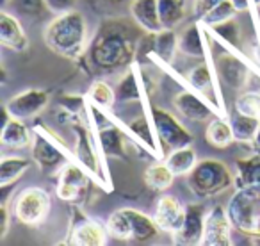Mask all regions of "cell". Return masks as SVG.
I'll use <instances>...</instances> for the list:
<instances>
[{"mask_svg": "<svg viewBox=\"0 0 260 246\" xmlns=\"http://www.w3.org/2000/svg\"><path fill=\"white\" fill-rule=\"evenodd\" d=\"M219 79L232 89H242L248 82V65L237 54H223L216 59Z\"/></svg>", "mask_w": 260, "mask_h": 246, "instance_id": "cell-11", "label": "cell"}, {"mask_svg": "<svg viewBox=\"0 0 260 246\" xmlns=\"http://www.w3.org/2000/svg\"><path fill=\"white\" fill-rule=\"evenodd\" d=\"M155 223L159 225L160 230L177 234L182 228L185 220V207L178 202L175 196H162L157 203V212L153 216Z\"/></svg>", "mask_w": 260, "mask_h": 246, "instance_id": "cell-12", "label": "cell"}, {"mask_svg": "<svg viewBox=\"0 0 260 246\" xmlns=\"http://www.w3.org/2000/svg\"><path fill=\"white\" fill-rule=\"evenodd\" d=\"M226 212L234 228L260 244V184L239 188L228 202Z\"/></svg>", "mask_w": 260, "mask_h": 246, "instance_id": "cell-3", "label": "cell"}, {"mask_svg": "<svg viewBox=\"0 0 260 246\" xmlns=\"http://www.w3.org/2000/svg\"><path fill=\"white\" fill-rule=\"evenodd\" d=\"M237 170V188L260 184V156H253L249 159H241L235 163Z\"/></svg>", "mask_w": 260, "mask_h": 246, "instance_id": "cell-29", "label": "cell"}, {"mask_svg": "<svg viewBox=\"0 0 260 246\" xmlns=\"http://www.w3.org/2000/svg\"><path fill=\"white\" fill-rule=\"evenodd\" d=\"M77 0H45V6L50 13L54 15H62V13H68L75 9Z\"/></svg>", "mask_w": 260, "mask_h": 246, "instance_id": "cell-38", "label": "cell"}, {"mask_svg": "<svg viewBox=\"0 0 260 246\" xmlns=\"http://www.w3.org/2000/svg\"><path fill=\"white\" fill-rule=\"evenodd\" d=\"M107 232L114 239L121 241H136L148 242L157 237L159 225L155 220L148 218L146 214L139 212L136 209H119L112 212L107 220Z\"/></svg>", "mask_w": 260, "mask_h": 246, "instance_id": "cell-4", "label": "cell"}, {"mask_svg": "<svg viewBox=\"0 0 260 246\" xmlns=\"http://www.w3.org/2000/svg\"><path fill=\"white\" fill-rule=\"evenodd\" d=\"M235 13H237V8L234 6V2H232V0H223V2L217 4L202 22L205 23V25L212 27V25H217V23L226 22V20L235 18Z\"/></svg>", "mask_w": 260, "mask_h": 246, "instance_id": "cell-35", "label": "cell"}, {"mask_svg": "<svg viewBox=\"0 0 260 246\" xmlns=\"http://www.w3.org/2000/svg\"><path fill=\"white\" fill-rule=\"evenodd\" d=\"M45 43L54 54L77 59L87 47V22L77 9L57 15L45 30Z\"/></svg>", "mask_w": 260, "mask_h": 246, "instance_id": "cell-1", "label": "cell"}, {"mask_svg": "<svg viewBox=\"0 0 260 246\" xmlns=\"http://www.w3.org/2000/svg\"><path fill=\"white\" fill-rule=\"evenodd\" d=\"M173 105L184 118L191 119V121H205V119L212 118V109L205 104L200 97L192 95L191 91H180L175 97Z\"/></svg>", "mask_w": 260, "mask_h": 246, "instance_id": "cell-17", "label": "cell"}, {"mask_svg": "<svg viewBox=\"0 0 260 246\" xmlns=\"http://www.w3.org/2000/svg\"><path fill=\"white\" fill-rule=\"evenodd\" d=\"M52 200L43 188L22 191L15 203V216L23 225H41L50 214Z\"/></svg>", "mask_w": 260, "mask_h": 246, "instance_id": "cell-6", "label": "cell"}, {"mask_svg": "<svg viewBox=\"0 0 260 246\" xmlns=\"http://www.w3.org/2000/svg\"><path fill=\"white\" fill-rule=\"evenodd\" d=\"M0 41L6 48L15 52H25L29 48V38L23 27L8 11L0 13Z\"/></svg>", "mask_w": 260, "mask_h": 246, "instance_id": "cell-16", "label": "cell"}, {"mask_svg": "<svg viewBox=\"0 0 260 246\" xmlns=\"http://www.w3.org/2000/svg\"><path fill=\"white\" fill-rule=\"evenodd\" d=\"M98 139H100V146L104 150L105 156L109 157H125L126 153V143L123 134L118 131V127H112V125H105L100 127L98 132Z\"/></svg>", "mask_w": 260, "mask_h": 246, "instance_id": "cell-25", "label": "cell"}, {"mask_svg": "<svg viewBox=\"0 0 260 246\" xmlns=\"http://www.w3.org/2000/svg\"><path fill=\"white\" fill-rule=\"evenodd\" d=\"M253 145L256 146V148L260 150V129H258V132H256V136H255V139H253Z\"/></svg>", "mask_w": 260, "mask_h": 246, "instance_id": "cell-42", "label": "cell"}, {"mask_svg": "<svg viewBox=\"0 0 260 246\" xmlns=\"http://www.w3.org/2000/svg\"><path fill=\"white\" fill-rule=\"evenodd\" d=\"M205 205L202 203H189L185 207V220L180 230L175 234L178 244H202L203 232H205Z\"/></svg>", "mask_w": 260, "mask_h": 246, "instance_id": "cell-10", "label": "cell"}, {"mask_svg": "<svg viewBox=\"0 0 260 246\" xmlns=\"http://www.w3.org/2000/svg\"><path fill=\"white\" fill-rule=\"evenodd\" d=\"M223 0H194V4H192V13H194L196 18L203 20L217 4H221Z\"/></svg>", "mask_w": 260, "mask_h": 246, "instance_id": "cell-39", "label": "cell"}, {"mask_svg": "<svg viewBox=\"0 0 260 246\" xmlns=\"http://www.w3.org/2000/svg\"><path fill=\"white\" fill-rule=\"evenodd\" d=\"M175 177H177V175L168 168L166 163L152 164L145 173L146 184H148L152 189H155V191H166L168 188H171Z\"/></svg>", "mask_w": 260, "mask_h": 246, "instance_id": "cell-30", "label": "cell"}, {"mask_svg": "<svg viewBox=\"0 0 260 246\" xmlns=\"http://www.w3.org/2000/svg\"><path fill=\"white\" fill-rule=\"evenodd\" d=\"M178 50V38L173 33V29H162L160 33H152V52L160 61L173 63L175 52Z\"/></svg>", "mask_w": 260, "mask_h": 246, "instance_id": "cell-20", "label": "cell"}, {"mask_svg": "<svg viewBox=\"0 0 260 246\" xmlns=\"http://www.w3.org/2000/svg\"><path fill=\"white\" fill-rule=\"evenodd\" d=\"M205 139L214 148H226L228 145H232L235 141L232 123L223 118L210 119V123L207 125V131H205Z\"/></svg>", "mask_w": 260, "mask_h": 246, "instance_id": "cell-21", "label": "cell"}, {"mask_svg": "<svg viewBox=\"0 0 260 246\" xmlns=\"http://www.w3.org/2000/svg\"><path fill=\"white\" fill-rule=\"evenodd\" d=\"M4 2H8V0H4Z\"/></svg>", "mask_w": 260, "mask_h": 246, "instance_id": "cell-44", "label": "cell"}, {"mask_svg": "<svg viewBox=\"0 0 260 246\" xmlns=\"http://www.w3.org/2000/svg\"><path fill=\"white\" fill-rule=\"evenodd\" d=\"M11 6L20 15H32V16H40L47 9L45 0H13Z\"/></svg>", "mask_w": 260, "mask_h": 246, "instance_id": "cell-37", "label": "cell"}, {"mask_svg": "<svg viewBox=\"0 0 260 246\" xmlns=\"http://www.w3.org/2000/svg\"><path fill=\"white\" fill-rule=\"evenodd\" d=\"M210 30H212L214 36L219 38L224 45H230L235 50V54L239 55L237 48H239V45H241L242 38H241V27L235 22V18L226 20V22H223V23H217V25H212Z\"/></svg>", "mask_w": 260, "mask_h": 246, "instance_id": "cell-31", "label": "cell"}, {"mask_svg": "<svg viewBox=\"0 0 260 246\" xmlns=\"http://www.w3.org/2000/svg\"><path fill=\"white\" fill-rule=\"evenodd\" d=\"M87 186V177L80 168L75 164L66 163L59 171V180H57V196L64 202H73L80 196L84 188Z\"/></svg>", "mask_w": 260, "mask_h": 246, "instance_id": "cell-13", "label": "cell"}, {"mask_svg": "<svg viewBox=\"0 0 260 246\" xmlns=\"http://www.w3.org/2000/svg\"><path fill=\"white\" fill-rule=\"evenodd\" d=\"M32 131L23 123V119L13 118L4 109V129H2V136H0L2 145L13 150L27 148L29 145H32Z\"/></svg>", "mask_w": 260, "mask_h": 246, "instance_id": "cell-14", "label": "cell"}, {"mask_svg": "<svg viewBox=\"0 0 260 246\" xmlns=\"http://www.w3.org/2000/svg\"><path fill=\"white\" fill-rule=\"evenodd\" d=\"M29 168V159L16 156H4L0 161V188L6 189L11 184H15Z\"/></svg>", "mask_w": 260, "mask_h": 246, "instance_id": "cell-22", "label": "cell"}, {"mask_svg": "<svg viewBox=\"0 0 260 246\" xmlns=\"http://www.w3.org/2000/svg\"><path fill=\"white\" fill-rule=\"evenodd\" d=\"M109 2H121V0H109Z\"/></svg>", "mask_w": 260, "mask_h": 246, "instance_id": "cell-43", "label": "cell"}, {"mask_svg": "<svg viewBox=\"0 0 260 246\" xmlns=\"http://www.w3.org/2000/svg\"><path fill=\"white\" fill-rule=\"evenodd\" d=\"M141 98V89H139L138 77L132 70L123 75V79L116 86V100L118 102H138Z\"/></svg>", "mask_w": 260, "mask_h": 246, "instance_id": "cell-33", "label": "cell"}, {"mask_svg": "<svg viewBox=\"0 0 260 246\" xmlns=\"http://www.w3.org/2000/svg\"><path fill=\"white\" fill-rule=\"evenodd\" d=\"M232 2H234V6L237 8V11H246L253 0H232Z\"/></svg>", "mask_w": 260, "mask_h": 246, "instance_id": "cell-41", "label": "cell"}, {"mask_svg": "<svg viewBox=\"0 0 260 246\" xmlns=\"http://www.w3.org/2000/svg\"><path fill=\"white\" fill-rule=\"evenodd\" d=\"M164 29H175L185 18V0H157Z\"/></svg>", "mask_w": 260, "mask_h": 246, "instance_id": "cell-27", "label": "cell"}, {"mask_svg": "<svg viewBox=\"0 0 260 246\" xmlns=\"http://www.w3.org/2000/svg\"><path fill=\"white\" fill-rule=\"evenodd\" d=\"M89 100L96 109H112L116 100V91L104 80H94L89 89Z\"/></svg>", "mask_w": 260, "mask_h": 246, "instance_id": "cell-32", "label": "cell"}, {"mask_svg": "<svg viewBox=\"0 0 260 246\" xmlns=\"http://www.w3.org/2000/svg\"><path fill=\"white\" fill-rule=\"evenodd\" d=\"M164 163L168 164V168H170L175 175H189L192 171V168L198 164V159H196L194 148L189 145V146H182V148H177V150H171L166 156Z\"/></svg>", "mask_w": 260, "mask_h": 246, "instance_id": "cell-24", "label": "cell"}, {"mask_svg": "<svg viewBox=\"0 0 260 246\" xmlns=\"http://www.w3.org/2000/svg\"><path fill=\"white\" fill-rule=\"evenodd\" d=\"M32 157L40 168L43 171H54L59 164L62 163L64 156L62 152L57 148L55 145H52L45 136L41 134H34V139H32Z\"/></svg>", "mask_w": 260, "mask_h": 246, "instance_id": "cell-18", "label": "cell"}, {"mask_svg": "<svg viewBox=\"0 0 260 246\" xmlns=\"http://www.w3.org/2000/svg\"><path fill=\"white\" fill-rule=\"evenodd\" d=\"M178 50L192 59L205 57V43H203L202 30L196 23L189 25L178 38Z\"/></svg>", "mask_w": 260, "mask_h": 246, "instance_id": "cell-23", "label": "cell"}, {"mask_svg": "<svg viewBox=\"0 0 260 246\" xmlns=\"http://www.w3.org/2000/svg\"><path fill=\"white\" fill-rule=\"evenodd\" d=\"M107 228L96 221H82L73 228L70 235V244L75 246H104L107 244Z\"/></svg>", "mask_w": 260, "mask_h": 246, "instance_id": "cell-19", "label": "cell"}, {"mask_svg": "<svg viewBox=\"0 0 260 246\" xmlns=\"http://www.w3.org/2000/svg\"><path fill=\"white\" fill-rule=\"evenodd\" d=\"M152 123L157 131L162 146L170 150H177L182 146H189L192 143V134L166 109H152Z\"/></svg>", "mask_w": 260, "mask_h": 246, "instance_id": "cell-7", "label": "cell"}, {"mask_svg": "<svg viewBox=\"0 0 260 246\" xmlns=\"http://www.w3.org/2000/svg\"><path fill=\"white\" fill-rule=\"evenodd\" d=\"M234 227L228 218L226 209L221 205H216L205 220V232H203L202 244L205 246H230L232 235L230 228Z\"/></svg>", "mask_w": 260, "mask_h": 246, "instance_id": "cell-9", "label": "cell"}, {"mask_svg": "<svg viewBox=\"0 0 260 246\" xmlns=\"http://www.w3.org/2000/svg\"><path fill=\"white\" fill-rule=\"evenodd\" d=\"M128 131L132 132V134L136 136V138L139 139V141L145 145V148L148 150V152L155 153V148H153V136H152V129H150L148 121H146L143 116H139V118L132 119V121L128 123Z\"/></svg>", "mask_w": 260, "mask_h": 246, "instance_id": "cell-36", "label": "cell"}, {"mask_svg": "<svg viewBox=\"0 0 260 246\" xmlns=\"http://www.w3.org/2000/svg\"><path fill=\"white\" fill-rule=\"evenodd\" d=\"M128 27L118 23L105 25L89 48V57L98 70L111 73L126 66L136 54V43L128 36Z\"/></svg>", "mask_w": 260, "mask_h": 246, "instance_id": "cell-2", "label": "cell"}, {"mask_svg": "<svg viewBox=\"0 0 260 246\" xmlns=\"http://www.w3.org/2000/svg\"><path fill=\"white\" fill-rule=\"evenodd\" d=\"M0 218H2V230H0V237H6L9 230V212H8V205L2 203L0 207Z\"/></svg>", "mask_w": 260, "mask_h": 246, "instance_id": "cell-40", "label": "cell"}, {"mask_svg": "<svg viewBox=\"0 0 260 246\" xmlns=\"http://www.w3.org/2000/svg\"><path fill=\"white\" fill-rule=\"evenodd\" d=\"M50 102L47 91L43 89H25L22 93H18L16 97H13L8 104L4 105V109L9 112V116L16 119H30L34 116H38Z\"/></svg>", "mask_w": 260, "mask_h": 246, "instance_id": "cell-8", "label": "cell"}, {"mask_svg": "<svg viewBox=\"0 0 260 246\" xmlns=\"http://www.w3.org/2000/svg\"><path fill=\"white\" fill-rule=\"evenodd\" d=\"M130 15L145 33H160L164 29L159 16V2L157 0H132Z\"/></svg>", "mask_w": 260, "mask_h": 246, "instance_id": "cell-15", "label": "cell"}, {"mask_svg": "<svg viewBox=\"0 0 260 246\" xmlns=\"http://www.w3.org/2000/svg\"><path fill=\"white\" fill-rule=\"evenodd\" d=\"M230 170L224 163L217 159H203L192 168V171L187 175L189 189L200 198L214 196L223 193L232 186Z\"/></svg>", "mask_w": 260, "mask_h": 246, "instance_id": "cell-5", "label": "cell"}, {"mask_svg": "<svg viewBox=\"0 0 260 246\" xmlns=\"http://www.w3.org/2000/svg\"><path fill=\"white\" fill-rule=\"evenodd\" d=\"M187 82L191 84L196 91H200V95H203V97L212 98V93L216 95V91H214L212 72H210V68L205 63L196 65L194 68L187 73ZM212 102H216V98H212Z\"/></svg>", "mask_w": 260, "mask_h": 246, "instance_id": "cell-28", "label": "cell"}, {"mask_svg": "<svg viewBox=\"0 0 260 246\" xmlns=\"http://www.w3.org/2000/svg\"><path fill=\"white\" fill-rule=\"evenodd\" d=\"M232 129H234L235 141L241 143H253L256 132L260 129V119L251 118V116L241 114V112H234L230 118Z\"/></svg>", "mask_w": 260, "mask_h": 246, "instance_id": "cell-26", "label": "cell"}, {"mask_svg": "<svg viewBox=\"0 0 260 246\" xmlns=\"http://www.w3.org/2000/svg\"><path fill=\"white\" fill-rule=\"evenodd\" d=\"M235 112L251 116V118L260 119V95L258 93H242L235 98L234 104Z\"/></svg>", "mask_w": 260, "mask_h": 246, "instance_id": "cell-34", "label": "cell"}]
</instances>
